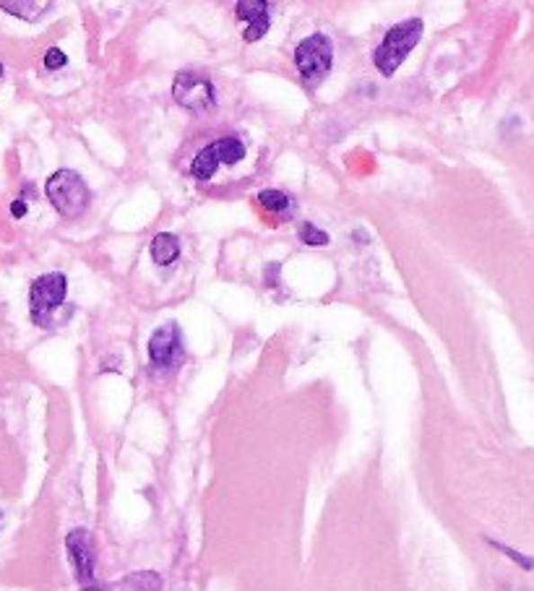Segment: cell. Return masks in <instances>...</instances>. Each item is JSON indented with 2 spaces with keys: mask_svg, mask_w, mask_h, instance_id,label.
<instances>
[{
  "mask_svg": "<svg viewBox=\"0 0 534 591\" xmlns=\"http://www.w3.org/2000/svg\"><path fill=\"white\" fill-rule=\"evenodd\" d=\"M423 29H425L423 19H407V22H399L386 31L381 45L373 52V63L383 76L391 78L399 71V66L407 60L409 52L414 50L417 42L423 40Z\"/></svg>",
  "mask_w": 534,
  "mask_h": 591,
  "instance_id": "cell-1",
  "label": "cell"
},
{
  "mask_svg": "<svg viewBox=\"0 0 534 591\" xmlns=\"http://www.w3.org/2000/svg\"><path fill=\"white\" fill-rule=\"evenodd\" d=\"M45 193H48L50 204L55 206V211L66 219L81 216L89 206V198H92L89 185L74 170L52 172L48 182H45Z\"/></svg>",
  "mask_w": 534,
  "mask_h": 591,
  "instance_id": "cell-2",
  "label": "cell"
},
{
  "mask_svg": "<svg viewBox=\"0 0 534 591\" xmlns=\"http://www.w3.org/2000/svg\"><path fill=\"white\" fill-rule=\"evenodd\" d=\"M334 63V45L326 34L316 31L295 48V66L307 86H318Z\"/></svg>",
  "mask_w": 534,
  "mask_h": 591,
  "instance_id": "cell-3",
  "label": "cell"
},
{
  "mask_svg": "<svg viewBox=\"0 0 534 591\" xmlns=\"http://www.w3.org/2000/svg\"><path fill=\"white\" fill-rule=\"evenodd\" d=\"M68 292V279L60 271L42 274L31 282L29 289V305H31V321L42 329H48L52 321V313L63 305Z\"/></svg>",
  "mask_w": 534,
  "mask_h": 591,
  "instance_id": "cell-4",
  "label": "cell"
},
{
  "mask_svg": "<svg viewBox=\"0 0 534 591\" xmlns=\"http://www.w3.org/2000/svg\"><path fill=\"white\" fill-rule=\"evenodd\" d=\"M248 154V146L245 141H240L237 136H227V138H219L214 144H209L206 149H201L193 164H191V172L199 178V181H211L219 170V164H237L243 162Z\"/></svg>",
  "mask_w": 534,
  "mask_h": 591,
  "instance_id": "cell-5",
  "label": "cell"
},
{
  "mask_svg": "<svg viewBox=\"0 0 534 591\" xmlns=\"http://www.w3.org/2000/svg\"><path fill=\"white\" fill-rule=\"evenodd\" d=\"M173 97L180 107H185L191 112H206L217 102L214 84L199 71H180L175 76V84H173Z\"/></svg>",
  "mask_w": 534,
  "mask_h": 591,
  "instance_id": "cell-6",
  "label": "cell"
},
{
  "mask_svg": "<svg viewBox=\"0 0 534 591\" xmlns=\"http://www.w3.org/2000/svg\"><path fill=\"white\" fill-rule=\"evenodd\" d=\"M149 357L154 367H175L182 360V336L175 323L159 326L149 339Z\"/></svg>",
  "mask_w": 534,
  "mask_h": 591,
  "instance_id": "cell-7",
  "label": "cell"
},
{
  "mask_svg": "<svg viewBox=\"0 0 534 591\" xmlns=\"http://www.w3.org/2000/svg\"><path fill=\"white\" fill-rule=\"evenodd\" d=\"M66 547H68V558H71L74 573H76V581L89 589L94 584V550H92L89 532L86 529H74L66 537Z\"/></svg>",
  "mask_w": 534,
  "mask_h": 591,
  "instance_id": "cell-8",
  "label": "cell"
},
{
  "mask_svg": "<svg viewBox=\"0 0 534 591\" xmlns=\"http://www.w3.org/2000/svg\"><path fill=\"white\" fill-rule=\"evenodd\" d=\"M235 11H237V19L248 22L245 34H243L245 42H258V40L269 31V26H271L269 3H263V0H240V3L235 5Z\"/></svg>",
  "mask_w": 534,
  "mask_h": 591,
  "instance_id": "cell-9",
  "label": "cell"
},
{
  "mask_svg": "<svg viewBox=\"0 0 534 591\" xmlns=\"http://www.w3.org/2000/svg\"><path fill=\"white\" fill-rule=\"evenodd\" d=\"M84 591H162V578L154 570H141V573H130L123 581H115L110 587H89Z\"/></svg>",
  "mask_w": 534,
  "mask_h": 591,
  "instance_id": "cell-10",
  "label": "cell"
},
{
  "mask_svg": "<svg viewBox=\"0 0 534 591\" xmlns=\"http://www.w3.org/2000/svg\"><path fill=\"white\" fill-rule=\"evenodd\" d=\"M152 258L156 266H170V263H175L180 258V240L178 234H173V232H159V234H154L152 240Z\"/></svg>",
  "mask_w": 534,
  "mask_h": 591,
  "instance_id": "cell-11",
  "label": "cell"
},
{
  "mask_svg": "<svg viewBox=\"0 0 534 591\" xmlns=\"http://www.w3.org/2000/svg\"><path fill=\"white\" fill-rule=\"evenodd\" d=\"M0 8L3 11H8V13H13V16H19V19H26V22H37L45 11H50L52 3H34V0H16V3H5V0H0Z\"/></svg>",
  "mask_w": 534,
  "mask_h": 591,
  "instance_id": "cell-12",
  "label": "cell"
},
{
  "mask_svg": "<svg viewBox=\"0 0 534 591\" xmlns=\"http://www.w3.org/2000/svg\"><path fill=\"white\" fill-rule=\"evenodd\" d=\"M255 201L263 206L266 211H271V214H281V211H287V208L292 206V198H289L287 193H281V190H274V188L261 190V193L255 196Z\"/></svg>",
  "mask_w": 534,
  "mask_h": 591,
  "instance_id": "cell-13",
  "label": "cell"
},
{
  "mask_svg": "<svg viewBox=\"0 0 534 591\" xmlns=\"http://www.w3.org/2000/svg\"><path fill=\"white\" fill-rule=\"evenodd\" d=\"M298 234H300V240H303L306 245H313V248H321V245H329L331 243L329 232H324L321 227H316L313 222H303V225H300V230H298Z\"/></svg>",
  "mask_w": 534,
  "mask_h": 591,
  "instance_id": "cell-14",
  "label": "cell"
},
{
  "mask_svg": "<svg viewBox=\"0 0 534 591\" xmlns=\"http://www.w3.org/2000/svg\"><path fill=\"white\" fill-rule=\"evenodd\" d=\"M487 542H490V544H493L495 550H501V552H506V555H509L511 560H516V563H519V566L524 568V570H532V568H534L532 558H524L521 552H516V550H511V547H506V544H501V542H493V540H487Z\"/></svg>",
  "mask_w": 534,
  "mask_h": 591,
  "instance_id": "cell-15",
  "label": "cell"
},
{
  "mask_svg": "<svg viewBox=\"0 0 534 591\" xmlns=\"http://www.w3.org/2000/svg\"><path fill=\"white\" fill-rule=\"evenodd\" d=\"M68 63V57H66V52L58 50V48H50V50L45 52V68L48 71H58V68H63Z\"/></svg>",
  "mask_w": 534,
  "mask_h": 591,
  "instance_id": "cell-16",
  "label": "cell"
},
{
  "mask_svg": "<svg viewBox=\"0 0 534 591\" xmlns=\"http://www.w3.org/2000/svg\"><path fill=\"white\" fill-rule=\"evenodd\" d=\"M11 214H13L16 219H22V216H24V214H26V201H24V198H16V201H13V206H11Z\"/></svg>",
  "mask_w": 534,
  "mask_h": 591,
  "instance_id": "cell-17",
  "label": "cell"
},
{
  "mask_svg": "<svg viewBox=\"0 0 534 591\" xmlns=\"http://www.w3.org/2000/svg\"><path fill=\"white\" fill-rule=\"evenodd\" d=\"M0 76H3V66H0Z\"/></svg>",
  "mask_w": 534,
  "mask_h": 591,
  "instance_id": "cell-18",
  "label": "cell"
}]
</instances>
